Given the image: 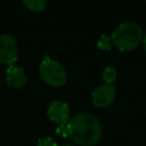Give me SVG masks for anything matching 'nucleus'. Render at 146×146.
<instances>
[{"label":"nucleus","instance_id":"obj_6","mask_svg":"<svg viewBox=\"0 0 146 146\" xmlns=\"http://www.w3.org/2000/svg\"><path fill=\"white\" fill-rule=\"evenodd\" d=\"M47 114L49 120L55 124L65 125L70 121V106L62 99H55L49 104Z\"/></svg>","mask_w":146,"mask_h":146},{"label":"nucleus","instance_id":"obj_12","mask_svg":"<svg viewBox=\"0 0 146 146\" xmlns=\"http://www.w3.org/2000/svg\"><path fill=\"white\" fill-rule=\"evenodd\" d=\"M141 43H143V47H144V50L146 51V33L144 34V38H143V42H141Z\"/></svg>","mask_w":146,"mask_h":146},{"label":"nucleus","instance_id":"obj_10","mask_svg":"<svg viewBox=\"0 0 146 146\" xmlns=\"http://www.w3.org/2000/svg\"><path fill=\"white\" fill-rule=\"evenodd\" d=\"M97 46L102 50H110L112 48V46H113L112 40H111V36L110 35H106V34H103L99 38V40L97 42Z\"/></svg>","mask_w":146,"mask_h":146},{"label":"nucleus","instance_id":"obj_11","mask_svg":"<svg viewBox=\"0 0 146 146\" xmlns=\"http://www.w3.org/2000/svg\"><path fill=\"white\" fill-rule=\"evenodd\" d=\"M36 146H58L56 144V141L54 139H51L50 137H44V138H40L38 140Z\"/></svg>","mask_w":146,"mask_h":146},{"label":"nucleus","instance_id":"obj_2","mask_svg":"<svg viewBox=\"0 0 146 146\" xmlns=\"http://www.w3.org/2000/svg\"><path fill=\"white\" fill-rule=\"evenodd\" d=\"M110 36L113 46L120 51H131L140 46L144 33L139 24L135 22H124L117 25Z\"/></svg>","mask_w":146,"mask_h":146},{"label":"nucleus","instance_id":"obj_4","mask_svg":"<svg viewBox=\"0 0 146 146\" xmlns=\"http://www.w3.org/2000/svg\"><path fill=\"white\" fill-rule=\"evenodd\" d=\"M18 43L14 35L3 33L0 34V64L14 65L17 60Z\"/></svg>","mask_w":146,"mask_h":146},{"label":"nucleus","instance_id":"obj_1","mask_svg":"<svg viewBox=\"0 0 146 146\" xmlns=\"http://www.w3.org/2000/svg\"><path fill=\"white\" fill-rule=\"evenodd\" d=\"M63 135L80 146H96L102 139L103 128L94 114L82 112L70 119Z\"/></svg>","mask_w":146,"mask_h":146},{"label":"nucleus","instance_id":"obj_5","mask_svg":"<svg viewBox=\"0 0 146 146\" xmlns=\"http://www.w3.org/2000/svg\"><path fill=\"white\" fill-rule=\"evenodd\" d=\"M116 97V88L114 84L103 83L98 86L91 94V102L98 108H105L112 105Z\"/></svg>","mask_w":146,"mask_h":146},{"label":"nucleus","instance_id":"obj_9","mask_svg":"<svg viewBox=\"0 0 146 146\" xmlns=\"http://www.w3.org/2000/svg\"><path fill=\"white\" fill-rule=\"evenodd\" d=\"M23 5L31 11H42L47 6V1L44 0H30L23 1Z\"/></svg>","mask_w":146,"mask_h":146},{"label":"nucleus","instance_id":"obj_7","mask_svg":"<svg viewBox=\"0 0 146 146\" xmlns=\"http://www.w3.org/2000/svg\"><path fill=\"white\" fill-rule=\"evenodd\" d=\"M26 73L23 67L15 64L8 66L6 71V81L10 88L22 89L26 84Z\"/></svg>","mask_w":146,"mask_h":146},{"label":"nucleus","instance_id":"obj_13","mask_svg":"<svg viewBox=\"0 0 146 146\" xmlns=\"http://www.w3.org/2000/svg\"><path fill=\"white\" fill-rule=\"evenodd\" d=\"M60 146H74V145H71V144H64V145H60Z\"/></svg>","mask_w":146,"mask_h":146},{"label":"nucleus","instance_id":"obj_3","mask_svg":"<svg viewBox=\"0 0 146 146\" xmlns=\"http://www.w3.org/2000/svg\"><path fill=\"white\" fill-rule=\"evenodd\" d=\"M39 73L42 81L54 88H58L65 84L67 74L65 67L57 60L44 56L39 65Z\"/></svg>","mask_w":146,"mask_h":146},{"label":"nucleus","instance_id":"obj_8","mask_svg":"<svg viewBox=\"0 0 146 146\" xmlns=\"http://www.w3.org/2000/svg\"><path fill=\"white\" fill-rule=\"evenodd\" d=\"M116 78H117V72L112 66L105 67L102 72V80L106 84H113V82H115Z\"/></svg>","mask_w":146,"mask_h":146}]
</instances>
